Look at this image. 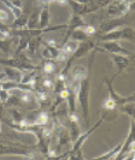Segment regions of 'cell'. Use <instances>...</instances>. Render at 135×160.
Here are the masks:
<instances>
[{"mask_svg": "<svg viewBox=\"0 0 135 160\" xmlns=\"http://www.w3.org/2000/svg\"><path fill=\"white\" fill-rule=\"evenodd\" d=\"M92 72V71H91ZM91 72L85 78L80 81L79 90H77V99L76 101L80 104L85 124H89V92H91Z\"/></svg>", "mask_w": 135, "mask_h": 160, "instance_id": "obj_1", "label": "cell"}, {"mask_svg": "<svg viewBox=\"0 0 135 160\" xmlns=\"http://www.w3.org/2000/svg\"><path fill=\"white\" fill-rule=\"evenodd\" d=\"M0 65L4 66H10V68H16L21 71H28V70H39L40 66L32 64L30 59L25 54H18L13 56L12 58H6V59H0Z\"/></svg>", "mask_w": 135, "mask_h": 160, "instance_id": "obj_2", "label": "cell"}, {"mask_svg": "<svg viewBox=\"0 0 135 160\" xmlns=\"http://www.w3.org/2000/svg\"><path fill=\"white\" fill-rule=\"evenodd\" d=\"M134 8V0H111L106 8L109 17H123Z\"/></svg>", "mask_w": 135, "mask_h": 160, "instance_id": "obj_3", "label": "cell"}, {"mask_svg": "<svg viewBox=\"0 0 135 160\" xmlns=\"http://www.w3.org/2000/svg\"><path fill=\"white\" fill-rule=\"evenodd\" d=\"M134 29L130 27H121L115 30H111L109 32H105L99 35L98 41H119V40H128L134 41Z\"/></svg>", "mask_w": 135, "mask_h": 160, "instance_id": "obj_4", "label": "cell"}, {"mask_svg": "<svg viewBox=\"0 0 135 160\" xmlns=\"http://www.w3.org/2000/svg\"><path fill=\"white\" fill-rule=\"evenodd\" d=\"M104 119H105V118H104V116H103V117H101V118L99 119V122L96 123L94 127H92V128L89 129L88 131H86V132H85V134H82V135L80 134L79 137H77V138H76V140L74 141V146H72L71 151H70V152H68V153H64L63 155H57V158H58V159H64V158H69L70 155H74V154L77 152V151H80V149L82 148V146L86 143V141L88 140V137L92 135V132H94V131H96V129L99 128V127L101 125V123H103Z\"/></svg>", "mask_w": 135, "mask_h": 160, "instance_id": "obj_5", "label": "cell"}, {"mask_svg": "<svg viewBox=\"0 0 135 160\" xmlns=\"http://www.w3.org/2000/svg\"><path fill=\"white\" fill-rule=\"evenodd\" d=\"M134 128H135V118H132L130 123V129L128 131V135L124 140V142H122V147L119 149L118 154L116 155V160L127 159L128 153H134Z\"/></svg>", "mask_w": 135, "mask_h": 160, "instance_id": "obj_6", "label": "cell"}, {"mask_svg": "<svg viewBox=\"0 0 135 160\" xmlns=\"http://www.w3.org/2000/svg\"><path fill=\"white\" fill-rule=\"evenodd\" d=\"M118 76V73L116 72L115 75H113V77H112L111 80H104V82L106 83V87H107V94H109V96H111L112 99L115 100V102H116V105H117V107H119V106H122L123 104H127V102H132V101H134L135 96L134 94H132V95L129 96H121L115 90V88H113V84H112V82L115 81V78Z\"/></svg>", "mask_w": 135, "mask_h": 160, "instance_id": "obj_7", "label": "cell"}, {"mask_svg": "<svg viewBox=\"0 0 135 160\" xmlns=\"http://www.w3.org/2000/svg\"><path fill=\"white\" fill-rule=\"evenodd\" d=\"M101 49L109 52L110 54H122V56L134 57V53L123 47L118 41H101Z\"/></svg>", "mask_w": 135, "mask_h": 160, "instance_id": "obj_8", "label": "cell"}, {"mask_svg": "<svg viewBox=\"0 0 135 160\" xmlns=\"http://www.w3.org/2000/svg\"><path fill=\"white\" fill-rule=\"evenodd\" d=\"M127 24H128V21H126L124 18H122V17H115L113 19L107 21V22H105V23H103L100 25L99 34L101 35V34H105V32H111V30L117 29V28H121L123 25H127Z\"/></svg>", "mask_w": 135, "mask_h": 160, "instance_id": "obj_9", "label": "cell"}, {"mask_svg": "<svg viewBox=\"0 0 135 160\" xmlns=\"http://www.w3.org/2000/svg\"><path fill=\"white\" fill-rule=\"evenodd\" d=\"M111 57L112 62H113V64L117 66V69H118V71L117 73L121 75L124 69H127L128 66H130L132 65V60H133V58L134 57H126V56H122V54H110Z\"/></svg>", "mask_w": 135, "mask_h": 160, "instance_id": "obj_10", "label": "cell"}, {"mask_svg": "<svg viewBox=\"0 0 135 160\" xmlns=\"http://www.w3.org/2000/svg\"><path fill=\"white\" fill-rule=\"evenodd\" d=\"M41 11L39 13V28H46L49 25L51 22V12H49V5H47L46 2L41 1Z\"/></svg>", "mask_w": 135, "mask_h": 160, "instance_id": "obj_11", "label": "cell"}, {"mask_svg": "<svg viewBox=\"0 0 135 160\" xmlns=\"http://www.w3.org/2000/svg\"><path fill=\"white\" fill-rule=\"evenodd\" d=\"M18 98H19L21 104H23V105H35L38 102V101H36L35 93H34V92H30V90H19Z\"/></svg>", "mask_w": 135, "mask_h": 160, "instance_id": "obj_12", "label": "cell"}, {"mask_svg": "<svg viewBox=\"0 0 135 160\" xmlns=\"http://www.w3.org/2000/svg\"><path fill=\"white\" fill-rule=\"evenodd\" d=\"M59 54V48L58 47H52V46H46L42 45L41 47V56L45 60L48 59H56Z\"/></svg>", "mask_w": 135, "mask_h": 160, "instance_id": "obj_13", "label": "cell"}, {"mask_svg": "<svg viewBox=\"0 0 135 160\" xmlns=\"http://www.w3.org/2000/svg\"><path fill=\"white\" fill-rule=\"evenodd\" d=\"M79 43L80 42H77V41L75 40H68L59 47V49H60V52H63L65 56L70 57L76 51V48L79 47Z\"/></svg>", "mask_w": 135, "mask_h": 160, "instance_id": "obj_14", "label": "cell"}, {"mask_svg": "<svg viewBox=\"0 0 135 160\" xmlns=\"http://www.w3.org/2000/svg\"><path fill=\"white\" fill-rule=\"evenodd\" d=\"M40 45H41V38L40 36H35V38H30V40L27 45V51L29 56H34L38 51L40 49Z\"/></svg>", "mask_w": 135, "mask_h": 160, "instance_id": "obj_15", "label": "cell"}, {"mask_svg": "<svg viewBox=\"0 0 135 160\" xmlns=\"http://www.w3.org/2000/svg\"><path fill=\"white\" fill-rule=\"evenodd\" d=\"M5 73H6V77L8 80L15 81V82H21L22 80V71L18 70L16 68H10V66H5Z\"/></svg>", "mask_w": 135, "mask_h": 160, "instance_id": "obj_16", "label": "cell"}, {"mask_svg": "<svg viewBox=\"0 0 135 160\" xmlns=\"http://www.w3.org/2000/svg\"><path fill=\"white\" fill-rule=\"evenodd\" d=\"M11 47H12V36L11 38H1L0 39V51L5 54H11Z\"/></svg>", "mask_w": 135, "mask_h": 160, "instance_id": "obj_17", "label": "cell"}, {"mask_svg": "<svg viewBox=\"0 0 135 160\" xmlns=\"http://www.w3.org/2000/svg\"><path fill=\"white\" fill-rule=\"evenodd\" d=\"M122 147V143H119L118 146H116L115 148H112L111 151L106 152L105 154H101V155H98V157H94L93 159H99V160H109V159H116V155L118 154L119 149Z\"/></svg>", "mask_w": 135, "mask_h": 160, "instance_id": "obj_18", "label": "cell"}, {"mask_svg": "<svg viewBox=\"0 0 135 160\" xmlns=\"http://www.w3.org/2000/svg\"><path fill=\"white\" fill-rule=\"evenodd\" d=\"M121 113H124V114H128L130 118H134V113H135V105L134 101L132 102H127V104H123L122 106L117 107Z\"/></svg>", "mask_w": 135, "mask_h": 160, "instance_id": "obj_19", "label": "cell"}, {"mask_svg": "<svg viewBox=\"0 0 135 160\" xmlns=\"http://www.w3.org/2000/svg\"><path fill=\"white\" fill-rule=\"evenodd\" d=\"M0 1L4 4L5 8H8V10L11 11V13H12L13 18H17V17H19L21 15H22V8H17L16 5H13L12 1H10V0H0Z\"/></svg>", "mask_w": 135, "mask_h": 160, "instance_id": "obj_20", "label": "cell"}, {"mask_svg": "<svg viewBox=\"0 0 135 160\" xmlns=\"http://www.w3.org/2000/svg\"><path fill=\"white\" fill-rule=\"evenodd\" d=\"M27 23H28V17L21 15L19 17L15 18L13 23L10 25L11 29H24L27 28Z\"/></svg>", "mask_w": 135, "mask_h": 160, "instance_id": "obj_21", "label": "cell"}, {"mask_svg": "<svg viewBox=\"0 0 135 160\" xmlns=\"http://www.w3.org/2000/svg\"><path fill=\"white\" fill-rule=\"evenodd\" d=\"M39 10H35L33 12V15L28 18V23H27V28L28 29H36L39 28Z\"/></svg>", "mask_w": 135, "mask_h": 160, "instance_id": "obj_22", "label": "cell"}, {"mask_svg": "<svg viewBox=\"0 0 135 160\" xmlns=\"http://www.w3.org/2000/svg\"><path fill=\"white\" fill-rule=\"evenodd\" d=\"M49 123V114L47 112H40L36 118L33 120V124H36V125H40V127H44Z\"/></svg>", "mask_w": 135, "mask_h": 160, "instance_id": "obj_23", "label": "cell"}, {"mask_svg": "<svg viewBox=\"0 0 135 160\" xmlns=\"http://www.w3.org/2000/svg\"><path fill=\"white\" fill-rule=\"evenodd\" d=\"M70 38H71L72 40L77 41V42H81V41H85L87 40V35L83 32V30L81 29V28H77V29H75V30H72L71 34H70Z\"/></svg>", "mask_w": 135, "mask_h": 160, "instance_id": "obj_24", "label": "cell"}, {"mask_svg": "<svg viewBox=\"0 0 135 160\" xmlns=\"http://www.w3.org/2000/svg\"><path fill=\"white\" fill-rule=\"evenodd\" d=\"M42 71L46 75H52L56 71V63L53 62V59H48L42 65Z\"/></svg>", "mask_w": 135, "mask_h": 160, "instance_id": "obj_25", "label": "cell"}, {"mask_svg": "<svg viewBox=\"0 0 135 160\" xmlns=\"http://www.w3.org/2000/svg\"><path fill=\"white\" fill-rule=\"evenodd\" d=\"M103 107L106 110V111H115L117 108V105L115 102V100L112 99L111 96H107V99L104 101Z\"/></svg>", "mask_w": 135, "mask_h": 160, "instance_id": "obj_26", "label": "cell"}, {"mask_svg": "<svg viewBox=\"0 0 135 160\" xmlns=\"http://www.w3.org/2000/svg\"><path fill=\"white\" fill-rule=\"evenodd\" d=\"M8 113L11 114V118H12V123H18L21 119H23L24 116L22 112H19V111H17L15 108H11V110H8Z\"/></svg>", "mask_w": 135, "mask_h": 160, "instance_id": "obj_27", "label": "cell"}, {"mask_svg": "<svg viewBox=\"0 0 135 160\" xmlns=\"http://www.w3.org/2000/svg\"><path fill=\"white\" fill-rule=\"evenodd\" d=\"M0 35H1V38H11L10 25L4 24V22H0Z\"/></svg>", "mask_w": 135, "mask_h": 160, "instance_id": "obj_28", "label": "cell"}, {"mask_svg": "<svg viewBox=\"0 0 135 160\" xmlns=\"http://www.w3.org/2000/svg\"><path fill=\"white\" fill-rule=\"evenodd\" d=\"M81 29L83 30V32H85L87 36H94L96 32H98L96 27H94V25H89V24H86V25L81 27Z\"/></svg>", "mask_w": 135, "mask_h": 160, "instance_id": "obj_29", "label": "cell"}, {"mask_svg": "<svg viewBox=\"0 0 135 160\" xmlns=\"http://www.w3.org/2000/svg\"><path fill=\"white\" fill-rule=\"evenodd\" d=\"M41 87L44 89H51V90H53V88H55V81L51 80L49 77H45V78L41 80Z\"/></svg>", "mask_w": 135, "mask_h": 160, "instance_id": "obj_30", "label": "cell"}, {"mask_svg": "<svg viewBox=\"0 0 135 160\" xmlns=\"http://www.w3.org/2000/svg\"><path fill=\"white\" fill-rule=\"evenodd\" d=\"M10 98V90L4 88H0V102L5 104L8 101V99Z\"/></svg>", "mask_w": 135, "mask_h": 160, "instance_id": "obj_31", "label": "cell"}, {"mask_svg": "<svg viewBox=\"0 0 135 160\" xmlns=\"http://www.w3.org/2000/svg\"><path fill=\"white\" fill-rule=\"evenodd\" d=\"M8 18H10L8 12H6L4 8H0V22H6Z\"/></svg>", "mask_w": 135, "mask_h": 160, "instance_id": "obj_32", "label": "cell"}, {"mask_svg": "<svg viewBox=\"0 0 135 160\" xmlns=\"http://www.w3.org/2000/svg\"><path fill=\"white\" fill-rule=\"evenodd\" d=\"M41 45H46V46H52V47H58L59 48V45L55 39H51L48 41H41Z\"/></svg>", "mask_w": 135, "mask_h": 160, "instance_id": "obj_33", "label": "cell"}, {"mask_svg": "<svg viewBox=\"0 0 135 160\" xmlns=\"http://www.w3.org/2000/svg\"><path fill=\"white\" fill-rule=\"evenodd\" d=\"M57 4H59L60 6H68L69 4V0H56Z\"/></svg>", "mask_w": 135, "mask_h": 160, "instance_id": "obj_34", "label": "cell"}, {"mask_svg": "<svg viewBox=\"0 0 135 160\" xmlns=\"http://www.w3.org/2000/svg\"><path fill=\"white\" fill-rule=\"evenodd\" d=\"M42 1H44V2H46V4L49 5V6H51L52 4H56V0H42Z\"/></svg>", "mask_w": 135, "mask_h": 160, "instance_id": "obj_35", "label": "cell"}, {"mask_svg": "<svg viewBox=\"0 0 135 160\" xmlns=\"http://www.w3.org/2000/svg\"><path fill=\"white\" fill-rule=\"evenodd\" d=\"M75 1H77L80 4H88V2H92L93 0H75Z\"/></svg>", "mask_w": 135, "mask_h": 160, "instance_id": "obj_36", "label": "cell"}, {"mask_svg": "<svg viewBox=\"0 0 135 160\" xmlns=\"http://www.w3.org/2000/svg\"><path fill=\"white\" fill-rule=\"evenodd\" d=\"M5 77H6V73H5V72H0V82L4 80Z\"/></svg>", "mask_w": 135, "mask_h": 160, "instance_id": "obj_37", "label": "cell"}, {"mask_svg": "<svg viewBox=\"0 0 135 160\" xmlns=\"http://www.w3.org/2000/svg\"><path fill=\"white\" fill-rule=\"evenodd\" d=\"M0 130H1V117H0ZM0 135H1V132H0Z\"/></svg>", "mask_w": 135, "mask_h": 160, "instance_id": "obj_38", "label": "cell"}, {"mask_svg": "<svg viewBox=\"0 0 135 160\" xmlns=\"http://www.w3.org/2000/svg\"><path fill=\"white\" fill-rule=\"evenodd\" d=\"M36 1H39V2H41V1H42V0H36Z\"/></svg>", "mask_w": 135, "mask_h": 160, "instance_id": "obj_39", "label": "cell"}]
</instances>
